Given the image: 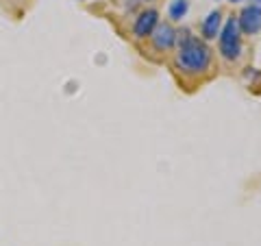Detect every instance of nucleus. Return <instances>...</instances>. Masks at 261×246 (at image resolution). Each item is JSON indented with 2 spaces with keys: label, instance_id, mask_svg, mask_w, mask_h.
<instances>
[{
  "label": "nucleus",
  "instance_id": "0eeeda50",
  "mask_svg": "<svg viewBox=\"0 0 261 246\" xmlns=\"http://www.w3.org/2000/svg\"><path fill=\"white\" fill-rule=\"evenodd\" d=\"M187 9H190V3H187V0H174V3L170 5V18L176 20V22L183 20Z\"/></svg>",
  "mask_w": 261,
  "mask_h": 246
},
{
  "label": "nucleus",
  "instance_id": "20e7f679",
  "mask_svg": "<svg viewBox=\"0 0 261 246\" xmlns=\"http://www.w3.org/2000/svg\"><path fill=\"white\" fill-rule=\"evenodd\" d=\"M150 39L157 51H168V48H172L176 42V31L170 27V24H157L154 31L150 33Z\"/></svg>",
  "mask_w": 261,
  "mask_h": 246
},
{
  "label": "nucleus",
  "instance_id": "39448f33",
  "mask_svg": "<svg viewBox=\"0 0 261 246\" xmlns=\"http://www.w3.org/2000/svg\"><path fill=\"white\" fill-rule=\"evenodd\" d=\"M157 22H159V13L154 9L140 13V18H137V22H135V29H133L135 37H148L154 31V27H157Z\"/></svg>",
  "mask_w": 261,
  "mask_h": 246
},
{
  "label": "nucleus",
  "instance_id": "7ed1b4c3",
  "mask_svg": "<svg viewBox=\"0 0 261 246\" xmlns=\"http://www.w3.org/2000/svg\"><path fill=\"white\" fill-rule=\"evenodd\" d=\"M238 24H240V31L246 33V35H255V33H259L261 31V7L259 5L246 7V9L240 13Z\"/></svg>",
  "mask_w": 261,
  "mask_h": 246
},
{
  "label": "nucleus",
  "instance_id": "f03ea898",
  "mask_svg": "<svg viewBox=\"0 0 261 246\" xmlns=\"http://www.w3.org/2000/svg\"><path fill=\"white\" fill-rule=\"evenodd\" d=\"M242 31L240 24L235 18H228L224 29L220 31V55L226 61H235L240 57V48H242Z\"/></svg>",
  "mask_w": 261,
  "mask_h": 246
},
{
  "label": "nucleus",
  "instance_id": "423d86ee",
  "mask_svg": "<svg viewBox=\"0 0 261 246\" xmlns=\"http://www.w3.org/2000/svg\"><path fill=\"white\" fill-rule=\"evenodd\" d=\"M220 27H222V13L216 9V11H211V13L207 15L205 22H202V37H205V39L218 37L220 31H222Z\"/></svg>",
  "mask_w": 261,
  "mask_h": 246
},
{
  "label": "nucleus",
  "instance_id": "6e6552de",
  "mask_svg": "<svg viewBox=\"0 0 261 246\" xmlns=\"http://www.w3.org/2000/svg\"><path fill=\"white\" fill-rule=\"evenodd\" d=\"M231 3H242V0H231Z\"/></svg>",
  "mask_w": 261,
  "mask_h": 246
},
{
  "label": "nucleus",
  "instance_id": "f257e3e1",
  "mask_svg": "<svg viewBox=\"0 0 261 246\" xmlns=\"http://www.w3.org/2000/svg\"><path fill=\"white\" fill-rule=\"evenodd\" d=\"M211 63V51L196 37H187L176 53V65L183 72H205Z\"/></svg>",
  "mask_w": 261,
  "mask_h": 246
}]
</instances>
